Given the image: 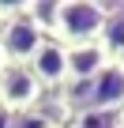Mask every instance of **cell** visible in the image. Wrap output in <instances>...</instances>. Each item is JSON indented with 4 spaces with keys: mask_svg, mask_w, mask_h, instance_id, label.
<instances>
[{
    "mask_svg": "<svg viewBox=\"0 0 124 128\" xmlns=\"http://www.w3.org/2000/svg\"><path fill=\"white\" fill-rule=\"evenodd\" d=\"M109 19L98 4L87 0H68V4L56 8V42L60 45H87V42H102Z\"/></svg>",
    "mask_w": 124,
    "mask_h": 128,
    "instance_id": "cell-1",
    "label": "cell"
},
{
    "mask_svg": "<svg viewBox=\"0 0 124 128\" xmlns=\"http://www.w3.org/2000/svg\"><path fill=\"white\" fill-rule=\"evenodd\" d=\"M79 87H83V98H79V109L83 113L120 109L124 106V60H109L94 79H87Z\"/></svg>",
    "mask_w": 124,
    "mask_h": 128,
    "instance_id": "cell-2",
    "label": "cell"
},
{
    "mask_svg": "<svg viewBox=\"0 0 124 128\" xmlns=\"http://www.w3.org/2000/svg\"><path fill=\"white\" fill-rule=\"evenodd\" d=\"M38 98H41V83L30 72V64H8L0 72V106L11 117L38 109Z\"/></svg>",
    "mask_w": 124,
    "mask_h": 128,
    "instance_id": "cell-3",
    "label": "cell"
},
{
    "mask_svg": "<svg viewBox=\"0 0 124 128\" xmlns=\"http://www.w3.org/2000/svg\"><path fill=\"white\" fill-rule=\"evenodd\" d=\"M45 45V34L30 23V15H15L4 23V30H0V49H4L8 64H26L38 56V49Z\"/></svg>",
    "mask_w": 124,
    "mask_h": 128,
    "instance_id": "cell-4",
    "label": "cell"
},
{
    "mask_svg": "<svg viewBox=\"0 0 124 128\" xmlns=\"http://www.w3.org/2000/svg\"><path fill=\"white\" fill-rule=\"evenodd\" d=\"M68 49V79L87 83L109 64V45L105 42H87V45H64Z\"/></svg>",
    "mask_w": 124,
    "mask_h": 128,
    "instance_id": "cell-5",
    "label": "cell"
},
{
    "mask_svg": "<svg viewBox=\"0 0 124 128\" xmlns=\"http://www.w3.org/2000/svg\"><path fill=\"white\" fill-rule=\"evenodd\" d=\"M30 72L38 76L41 87H60L68 83V49L60 42H45L38 49V56L30 60Z\"/></svg>",
    "mask_w": 124,
    "mask_h": 128,
    "instance_id": "cell-6",
    "label": "cell"
},
{
    "mask_svg": "<svg viewBox=\"0 0 124 128\" xmlns=\"http://www.w3.org/2000/svg\"><path fill=\"white\" fill-rule=\"evenodd\" d=\"M8 128H53V120L41 117L38 109H30V113H15V117H8Z\"/></svg>",
    "mask_w": 124,
    "mask_h": 128,
    "instance_id": "cell-7",
    "label": "cell"
},
{
    "mask_svg": "<svg viewBox=\"0 0 124 128\" xmlns=\"http://www.w3.org/2000/svg\"><path fill=\"white\" fill-rule=\"evenodd\" d=\"M8 68V56H4V49H0V72H4Z\"/></svg>",
    "mask_w": 124,
    "mask_h": 128,
    "instance_id": "cell-8",
    "label": "cell"
}]
</instances>
